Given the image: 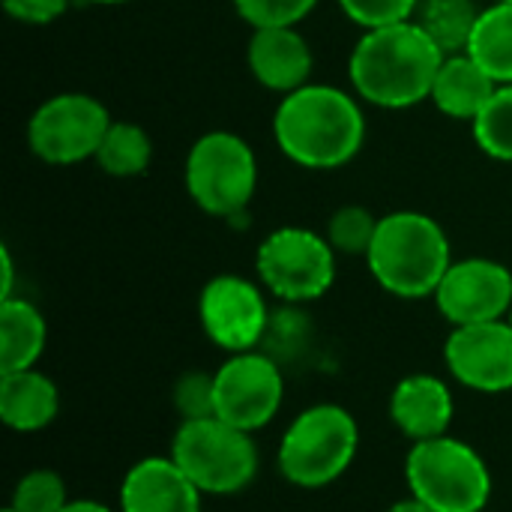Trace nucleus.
<instances>
[{
	"label": "nucleus",
	"instance_id": "nucleus-1",
	"mask_svg": "<svg viewBox=\"0 0 512 512\" xmlns=\"http://www.w3.org/2000/svg\"><path fill=\"white\" fill-rule=\"evenodd\" d=\"M273 141L279 153L300 168H345L366 144L363 102L354 90L309 81L279 99L273 111Z\"/></svg>",
	"mask_w": 512,
	"mask_h": 512
},
{
	"label": "nucleus",
	"instance_id": "nucleus-2",
	"mask_svg": "<svg viewBox=\"0 0 512 512\" xmlns=\"http://www.w3.org/2000/svg\"><path fill=\"white\" fill-rule=\"evenodd\" d=\"M444 51L411 18L378 30H363L348 57V81L360 102L405 111L432 99Z\"/></svg>",
	"mask_w": 512,
	"mask_h": 512
},
{
	"label": "nucleus",
	"instance_id": "nucleus-3",
	"mask_svg": "<svg viewBox=\"0 0 512 512\" xmlns=\"http://www.w3.org/2000/svg\"><path fill=\"white\" fill-rule=\"evenodd\" d=\"M375 282L402 300L435 297L453 264L450 237L438 219L420 210H393L381 216L375 240L366 252Z\"/></svg>",
	"mask_w": 512,
	"mask_h": 512
},
{
	"label": "nucleus",
	"instance_id": "nucleus-4",
	"mask_svg": "<svg viewBox=\"0 0 512 512\" xmlns=\"http://www.w3.org/2000/svg\"><path fill=\"white\" fill-rule=\"evenodd\" d=\"M183 186L201 213L219 219L240 216L258 192V156L237 132H204L186 153Z\"/></svg>",
	"mask_w": 512,
	"mask_h": 512
},
{
	"label": "nucleus",
	"instance_id": "nucleus-5",
	"mask_svg": "<svg viewBox=\"0 0 512 512\" xmlns=\"http://www.w3.org/2000/svg\"><path fill=\"white\" fill-rule=\"evenodd\" d=\"M417 501L435 512H480L492 495V474L483 456L456 438L417 441L405 462Z\"/></svg>",
	"mask_w": 512,
	"mask_h": 512
},
{
	"label": "nucleus",
	"instance_id": "nucleus-6",
	"mask_svg": "<svg viewBox=\"0 0 512 512\" xmlns=\"http://www.w3.org/2000/svg\"><path fill=\"white\" fill-rule=\"evenodd\" d=\"M360 444L357 420L339 405H315L303 411L279 444V471L300 489H321L339 480Z\"/></svg>",
	"mask_w": 512,
	"mask_h": 512
},
{
	"label": "nucleus",
	"instance_id": "nucleus-7",
	"mask_svg": "<svg viewBox=\"0 0 512 512\" xmlns=\"http://www.w3.org/2000/svg\"><path fill=\"white\" fill-rule=\"evenodd\" d=\"M171 459L207 495L243 492L258 474V450L249 432L219 417L183 420L171 444Z\"/></svg>",
	"mask_w": 512,
	"mask_h": 512
},
{
	"label": "nucleus",
	"instance_id": "nucleus-8",
	"mask_svg": "<svg viewBox=\"0 0 512 512\" xmlns=\"http://www.w3.org/2000/svg\"><path fill=\"white\" fill-rule=\"evenodd\" d=\"M336 249L327 234L285 225L270 231L258 252L255 270L261 285L285 303H309L324 297L336 282Z\"/></svg>",
	"mask_w": 512,
	"mask_h": 512
},
{
	"label": "nucleus",
	"instance_id": "nucleus-9",
	"mask_svg": "<svg viewBox=\"0 0 512 512\" xmlns=\"http://www.w3.org/2000/svg\"><path fill=\"white\" fill-rule=\"evenodd\" d=\"M108 108L81 90L54 93L36 105L27 120V147L45 165H78L96 159V150L111 126Z\"/></svg>",
	"mask_w": 512,
	"mask_h": 512
},
{
	"label": "nucleus",
	"instance_id": "nucleus-10",
	"mask_svg": "<svg viewBox=\"0 0 512 512\" xmlns=\"http://www.w3.org/2000/svg\"><path fill=\"white\" fill-rule=\"evenodd\" d=\"M198 318L207 333V339L228 354L252 351L267 327H270V309L264 300V291L234 273L213 276L198 297Z\"/></svg>",
	"mask_w": 512,
	"mask_h": 512
},
{
	"label": "nucleus",
	"instance_id": "nucleus-11",
	"mask_svg": "<svg viewBox=\"0 0 512 512\" xmlns=\"http://www.w3.org/2000/svg\"><path fill=\"white\" fill-rule=\"evenodd\" d=\"M282 393L285 381L270 357L258 351L231 354L216 372V417L243 432H255L276 417Z\"/></svg>",
	"mask_w": 512,
	"mask_h": 512
},
{
	"label": "nucleus",
	"instance_id": "nucleus-12",
	"mask_svg": "<svg viewBox=\"0 0 512 512\" xmlns=\"http://www.w3.org/2000/svg\"><path fill=\"white\" fill-rule=\"evenodd\" d=\"M438 312L453 327L501 321L512 309V273L492 258H459L435 291Z\"/></svg>",
	"mask_w": 512,
	"mask_h": 512
},
{
	"label": "nucleus",
	"instance_id": "nucleus-13",
	"mask_svg": "<svg viewBox=\"0 0 512 512\" xmlns=\"http://www.w3.org/2000/svg\"><path fill=\"white\" fill-rule=\"evenodd\" d=\"M444 360L453 378L480 393L512 390V327L507 318L453 327Z\"/></svg>",
	"mask_w": 512,
	"mask_h": 512
},
{
	"label": "nucleus",
	"instance_id": "nucleus-14",
	"mask_svg": "<svg viewBox=\"0 0 512 512\" xmlns=\"http://www.w3.org/2000/svg\"><path fill=\"white\" fill-rule=\"evenodd\" d=\"M246 63L252 78L273 93H294L309 84L315 54L309 39L297 27H261L252 30L246 45Z\"/></svg>",
	"mask_w": 512,
	"mask_h": 512
},
{
	"label": "nucleus",
	"instance_id": "nucleus-15",
	"mask_svg": "<svg viewBox=\"0 0 512 512\" xmlns=\"http://www.w3.org/2000/svg\"><path fill=\"white\" fill-rule=\"evenodd\" d=\"M201 495L174 459L150 456L123 477L120 512H201Z\"/></svg>",
	"mask_w": 512,
	"mask_h": 512
},
{
	"label": "nucleus",
	"instance_id": "nucleus-16",
	"mask_svg": "<svg viewBox=\"0 0 512 512\" xmlns=\"http://www.w3.org/2000/svg\"><path fill=\"white\" fill-rule=\"evenodd\" d=\"M390 417L396 429L414 444L441 438L453 420V393L435 375H411L393 390Z\"/></svg>",
	"mask_w": 512,
	"mask_h": 512
},
{
	"label": "nucleus",
	"instance_id": "nucleus-17",
	"mask_svg": "<svg viewBox=\"0 0 512 512\" xmlns=\"http://www.w3.org/2000/svg\"><path fill=\"white\" fill-rule=\"evenodd\" d=\"M498 87L501 84L468 51L447 54L432 87V105L450 120L474 123Z\"/></svg>",
	"mask_w": 512,
	"mask_h": 512
},
{
	"label": "nucleus",
	"instance_id": "nucleus-18",
	"mask_svg": "<svg viewBox=\"0 0 512 512\" xmlns=\"http://www.w3.org/2000/svg\"><path fill=\"white\" fill-rule=\"evenodd\" d=\"M60 408L57 387L48 375L24 369L0 375V420L15 432H39L54 423Z\"/></svg>",
	"mask_w": 512,
	"mask_h": 512
},
{
	"label": "nucleus",
	"instance_id": "nucleus-19",
	"mask_svg": "<svg viewBox=\"0 0 512 512\" xmlns=\"http://www.w3.org/2000/svg\"><path fill=\"white\" fill-rule=\"evenodd\" d=\"M45 339V318L30 300H0V375L33 369V363L42 357Z\"/></svg>",
	"mask_w": 512,
	"mask_h": 512
},
{
	"label": "nucleus",
	"instance_id": "nucleus-20",
	"mask_svg": "<svg viewBox=\"0 0 512 512\" xmlns=\"http://www.w3.org/2000/svg\"><path fill=\"white\" fill-rule=\"evenodd\" d=\"M468 54L498 81L512 84V3L492 0L483 6Z\"/></svg>",
	"mask_w": 512,
	"mask_h": 512
},
{
	"label": "nucleus",
	"instance_id": "nucleus-21",
	"mask_svg": "<svg viewBox=\"0 0 512 512\" xmlns=\"http://www.w3.org/2000/svg\"><path fill=\"white\" fill-rule=\"evenodd\" d=\"M93 162L102 174L117 180L141 177L153 162V138L144 126L132 120H111Z\"/></svg>",
	"mask_w": 512,
	"mask_h": 512
},
{
	"label": "nucleus",
	"instance_id": "nucleus-22",
	"mask_svg": "<svg viewBox=\"0 0 512 512\" xmlns=\"http://www.w3.org/2000/svg\"><path fill=\"white\" fill-rule=\"evenodd\" d=\"M480 12L483 6H477V0H420L414 21L444 54H462L468 51Z\"/></svg>",
	"mask_w": 512,
	"mask_h": 512
},
{
	"label": "nucleus",
	"instance_id": "nucleus-23",
	"mask_svg": "<svg viewBox=\"0 0 512 512\" xmlns=\"http://www.w3.org/2000/svg\"><path fill=\"white\" fill-rule=\"evenodd\" d=\"M477 147L498 162H512V84H501L471 123Z\"/></svg>",
	"mask_w": 512,
	"mask_h": 512
},
{
	"label": "nucleus",
	"instance_id": "nucleus-24",
	"mask_svg": "<svg viewBox=\"0 0 512 512\" xmlns=\"http://www.w3.org/2000/svg\"><path fill=\"white\" fill-rule=\"evenodd\" d=\"M378 222H381V216H375L369 207L345 204L330 216L327 240L339 255H363L366 258V252L375 240Z\"/></svg>",
	"mask_w": 512,
	"mask_h": 512
},
{
	"label": "nucleus",
	"instance_id": "nucleus-25",
	"mask_svg": "<svg viewBox=\"0 0 512 512\" xmlns=\"http://www.w3.org/2000/svg\"><path fill=\"white\" fill-rule=\"evenodd\" d=\"M66 504L69 501H66V486L60 474L39 468L18 480L9 507L15 512H60Z\"/></svg>",
	"mask_w": 512,
	"mask_h": 512
},
{
	"label": "nucleus",
	"instance_id": "nucleus-26",
	"mask_svg": "<svg viewBox=\"0 0 512 512\" xmlns=\"http://www.w3.org/2000/svg\"><path fill=\"white\" fill-rule=\"evenodd\" d=\"M321 0H231L234 12L252 27H297Z\"/></svg>",
	"mask_w": 512,
	"mask_h": 512
},
{
	"label": "nucleus",
	"instance_id": "nucleus-27",
	"mask_svg": "<svg viewBox=\"0 0 512 512\" xmlns=\"http://www.w3.org/2000/svg\"><path fill=\"white\" fill-rule=\"evenodd\" d=\"M351 24L360 30H378L387 24L411 21L420 9V0H336Z\"/></svg>",
	"mask_w": 512,
	"mask_h": 512
},
{
	"label": "nucleus",
	"instance_id": "nucleus-28",
	"mask_svg": "<svg viewBox=\"0 0 512 512\" xmlns=\"http://www.w3.org/2000/svg\"><path fill=\"white\" fill-rule=\"evenodd\" d=\"M174 405L183 420L216 417V375L186 372L174 387Z\"/></svg>",
	"mask_w": 512,
	"mask_h": 512
},
{
	"label": "nucleus",
	"instance_id": "nucleus-29",
	"mask_svg": "<svg viewBox=\"0 0 512 512\" xmlns=\"http://www.w3.org/2000/svg\"><path fill=\"white\" fill-rule=\"evenodd\" d=\"M0 6L12 21L42 27V24H54L57 18H63L72 0H0Z\"/></svg>",
	"mask_w": 512,
	"mask_h": 512
},
{
	"label": "nucleus",
	"instance_id": "nucleus-30",
	"mask_svg": "<svg viewBox=\"0 0 512 512\" xmlns=\"http://www.w3.org/2000/svg\"><path fill=\"white\" fill-rule=\"evenodd\" d=\"M0 267H3L0 300H9V297H12V279H15V270H12V252H9V246H0Z\"/></svg>",
	"mask_w": 512,
	"mask_h": 512
},
{
	"label": "nucleus",
	"instance_id": "nucleus-31",
	"mask_svg": "<svg viewBox=\"0 0 512 512\" xmlns=\"http://www.w3.org/2000/svg\"><path fill=\"white\" fill-rule=\"evenodd\" d=\"M60 512H114L108 510L105 504H96V501H69Z\"/></svg>",
	"mask_w": 512,
	"mask_h": 512
},
{
	"label": "nucleus",
	"instance_id": "nucleus-32",
	"mask_svg": "<svg viewBox=\"0 0 512 512\" xmlns=\"http://www.w3.org/2000/svg\"><path fill=\"white\" fill-rule=\"evenodd\" d=\"M387 512H435V510H432V507H426L423 501L411 498V501H399L396 507H390Z\"/></svg>",
	"mask_w": 512,
	"mask_h": 512
},
{
	"label": "nucleus",
	"instance_id": "nucleus-33",
	"mask_svg": "<svg viewBox=\"0 0 512 512\" xmlns=\"http://www.w3.org/2000/svg\"><path fill=\"white\" fill-rule=\"evenodd\" d=\"M81 3H93V6H120V3H129V0H81Z\"/></svg>",
	"mask_w": 512,
	"mask_h": 512
},
{
	"label": "nucleus",
	"instance_id": "nucleus-34",
	"mask_svg": "<svg viewBox=\"0 0 512 512\" xmlns=\"http://www.w3.org/2000/svg\"><path fill=\"white\" fill-rule=\"evenodd\" d=\"M507 324H510V327H512V309H510V312H507Z\"/></svg>",
	"mask_w": 512,
	"mask_h": 512
},
{
	"label": "nucleus",
	"instance_id": "nucleus-35",
	"mask_svg": "<svg viewBox=\"0 0 512 512\" xmlns=\"http://www.w3.org/2000/svg\"><path fill=\"white\" fill-rule=\"evenodd\" d=\"M3 512H15V510H12V507H9V510H3Z\"/></svg>",
	"mask_w": 512,
	"mask_h": 512
},
{
	"label": "nucleus",
	"instance_id": "nucleus-36",
	"mask_svg": "<svg viewBox=\"0 0 512 512\" xmlns=\"http://www.w3.org/2000/svg\"><path fill=\"white\" fill-rule=\"evenodd\" d=\"M504 3H512V0H504Z\"/></svg>",
	"mask_w": 512,
	"mask_h": 512
}]
</instances>
